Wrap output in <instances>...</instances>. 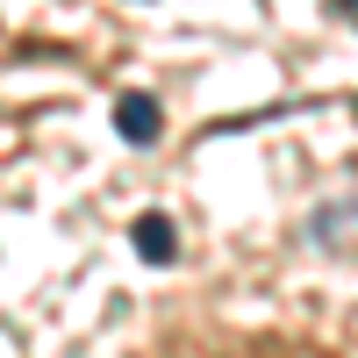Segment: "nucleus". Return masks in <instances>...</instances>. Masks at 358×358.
I'll return each instance as SVG.
<instances>
[{
    "instance_id": "1",
    "label": "nucleus",
    "mask_w": 358,
    "mask_h": 358,
    "mask_svg": "<svg viewBox=\"0 0 358 358\" xmlns=\"http://www.w3.org/2000/svg\"><path fill=\"white\" fill-rule=\"evenodd\" d=\"M115 136L136 143V151H151V143L165 136V108L151 94H122V101H115Z\"/></svg>"
},
{
    "instance_id": "2",
    "label": "nucleus",
    "mask_w": 358,
    "mask_h": 358,
    "mask_svg": "<svg viewBox=\"0 0 358 358\" xmlns=\"http://www.w3.org/2000/svg\"><path fill=\"white\" fill-rule=\"evenodd\" d=\"M129 244H136L143 265H172L179 258V229H172V215H136L129 222Z\"/></svg>"
},
{
    "instance_id": "3",
    "label": "nucleus",
    "mask_w": 358,
    "mask_h": 358,
    "mask_svg": "<svg viewBox=\"0 0 358 358\" xmlns=\"http://www.w3.org/2000/svg\"><path fill=\"white\" fill-rule=\"evenodd\" d=\"M337 229H358V208H322V215H308V236H315V244H344Z\"/></svg>"
},
{
    "instance_id": "4",
    "label": "nucleus",
    "mask_w": 358,
    "mask_h": 358,
    "mask_svg": "<svg viewBox=\"0 0 358 358\" xmlns=\"http://www.w3.org/2000/svg\"><path fill=\"white\" fill-rule=\"evenodd\" d=\"M330 15H337V22H351V29H358V0H330Z\"/></svg>"
}]
</instances>
